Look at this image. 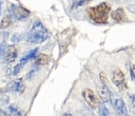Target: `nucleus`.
Listing matches in <instances>:
<instances>
[{
    "label": "nucleus",
    "instance_id": "nucleus-9",
    "mask_svg": "<svg viewBox=\"0 0 135 116\" xmlns=\"http://www.w3.org/2000/svg\"><path fill=\"white\" fill-rule=\"evenodd\" d=\"M111 17H112L113 20H115L116 22H119V23L120 22H124V21L128 20L127 16H126V13H124V11L122 8H117V9L113 11L112 14H111Z\"/></svg>",
    "mask_w": 135,
    "mask_h": 116
},
{
    "label": "nucleus",
    "instance_id": "nucleus-22",
    "mask_svg": "<svg viewBox=\"0 0 135 116\" xmlns=\"http://www.w3.org/2000/svg\"><path fill=\"white\" fill-rule=\"evenodd\" d=\"M130 98H131L132 107H133V109H134V112H135V96H134V95H130Z\"/></svg>",
    "mask_w": 135,
    "mask_h": 116
},
{
    "label": "nucleus",
    "instance_id": "nucleus-18",
    "mask_svg": "<svg viewBox=\"0 0 135 116\" xmlns=\"http://www.w3.org/2000/svg\"><path fill=\"white\" fill-rule=\"evenodd\" d=\"M22 67H23V66H22V65H20L19 63H18L17 65H15V67L13 69V75H17V74L22 70Z\"/></svg>",
    "mask_w": 135,
    "mask_h": 116
},
{
    "label": "nucleus",
    "instance_id": "nucleus-11",
    "mask_svg": "<svg viewBox=\"0 0 135 116\" xmlns=\"http://www.w3.org/2000/svg\"><path fill=\"white\" fill-rule=\"evenodd\" d=\"M37 52H38V49H34V50H31L30 52H27L23 57H21V59H20V61H19V64L22 65V66H24L25 63H27L31 59H33V58L36 57Z\"/></svg>",
    "mask_w": 135,
    "mask_h": 116
},
{
    "label": "nucleus",
    "instance_id": "nucleus-25",
    "mask_svg": "<svg viewBox=\"0 0 135 116\" xmlns=\"http://www.w3.org/2000/svg\"><path fill=\"white\" fill-rule=\"evenodd\" d=\"M62 116H74V115H72V114H70V113H65V114H63Z\"/></svg>",
    "mask_w": 135,
    "mask_h": 116
},
{
    "label": "nucleus",
    "instance_id": "nucleus-26",
    "mask_svg": "<svg viewBox=\"0 0 135 116\" xmlns=\"http://www.w3.org/2000/svg\"><path fill=\"white\" fill-rule=\"evenodd\" d=\"M0 13H1V2H0Z\"/></svg>",
    "mask_w": 135,
    "mask_h": 116
},
{
    "label": "nucleus",
    "instance_id": "nucleus-8",
    "mask_svg": "<svg viewBox=\"0 0 135 116\" xmlns=\"http://www.w3.org/2000/svg\"><path fill=\"white\" fill-rule=\"evenodd\" d=\"M7 89L9 91H14V92H17V93H22L24 90H25V84L24 82L22 81V79H18V80H15V81H12Z\"/></svg>",
    "mask_w": 135,
    "mask_h": 116
},
{
    "label": "nucleus",
    "instance_id": "nucleus-19",
    "mask_svg": "<svg viewBox=\"0 0 135 116\" xmlns=\"http://www.w3.org/2000/svg\"><path fill=\"white\" fill-rule=\"evenodd\" d=\"M99 77H100V80H101V83H103V84H105V85H107V83H108V78L105 77V75H104V73H100V75H99Z\"/></svg>",
    "mask_w": 135,
    "mask_h": 116
},
{
    "label": "nucleus",
    "instance_id": "nucleus-24",
    "mask_svg": "<svg viewBox=\"0 0 135 116\" xmlns=\"http://www.w3.org/2000/svg\"><path fill=\"white\" fill-rule=\"evenodd\" d=\"M7 114L4 112V111H2V110H0V116H6Z\"/></svg>",
    "mask_w": 135,
    "mask_h": 116
},
{
    "label": "nucleus",
    "instance_id": "nucleus-17",
    "mask_svg": "<svg viewBox=\"0 0 135 116\" xmlns=\"http://www.w3.org/2000/svg\"><path fill=\"white\" fill-rule=\"evenodd\" d=\"M100 114H101V116H110V112H109L108 108L104 105H102L100 108Z\"/></svg>",
    "mask_w": 135,
    "mask_h": 116
},
{
    "label": "nucleus",
    "instance_id": "nucleus-13",
    "mask_svg": "<svg viewBox=\"0 0 135 116\" xmlns=\"http://www.w3.org/2000/svg\"><path fill=\"white\" fill-rule=\"evenodd\" d=\"M8 111L11 113V116H25V114L20 109H18L16 105H9Z\"/></svg>",
    "mask_w": 135,
    "mask_h": 116
},
{
    "label": "nucleus",
    "instance_id": "nucleus-12",
    "mask_svg": "<svg viewBox=\"0 0 135 116\" xmlns=\"http://www.w3.org/2000/svg\"><path fill=\"white\" fill-rule=\"evenodd\" d=\"M50 61V57L45 54H39L35 57V64L36 65H45Z\"/></svg>",
    "mask_w": 135,
    "mask_h": 116
},
{
    "label": "nucleus",
    "instance_id": "nucleus-1",
    "mask_svg": "<svg viewBox=\"0 0 135 116\" xmlns=\"http://www.w3.org/2000/svg\"><path fill=\"white\" fill-rule=\"evenodd\" d=\"M111 6L107 2H101L96 6H92L88 8L89 17L98 24H105L108 23L109 15H110Z\"/></svg>",
    "mask_w": 135,
    "mask_h": 116
},
{
    "label": "nucleus",
    "instance_id": "nucleus-10",
    "mask_svg": "<svg viewBox=\"0 0 135 116\" xmlns=\"http://www.w3.org/2000/svg\"><path fill=\"white\" fill-rule=\"evenodd\" d=\"M18 55V51H17V47L15 45H8L7 49H6V61L7 62H13L16 57Z\"/></svg>",
    "mask_w": 135,
    "mask_h": 116
},
{
    "label": "nucleus",
    "instance_id": "nucleus-2",
    "mask_svg": "<svg viewBox=\"0 0 135 116\" xmlns=\"http://www.w3.org/2000/svg\"><path fill=\"white\" fill-rule=\"evenodd\" d=\"M47 38H49V31L40 21H36L33 24L26 37L27 42L33 44H40L44 42Z\"/></svg>",
    "mask_w": 135,
    "mask_h": 116
},
{
    "label": "nucleus",
    "instance_id": "nucleus-5",
    "mask_svg": "<svg viewBox=\"0 0 135 116\" xmlns=\"http://www.w3.org/2000/svg\"><path fill=\"white\" fill-rule=\"evenodd\" d=\"M82 96L83 98L85 99V101L88 102V104L93 108V109H96L98 105H99V100L98 98L96 97V95L93 93L92 90L90 89H84L83 92H82Z\"/></svg>",
    "mask_w": 135,
    "mask_h": 116
},
{
    "label": "nucleus",
    "instance_id": "nucleus-7",
    "mask_svg": "<svg viewBox=\"0 0 135 116\" xmlns=\"http://www.w3.org/2000/svg\"><path fill=\"white\" fill-rule=\"evenodd\" d=\"M97 93H98L99 98L101 99V101L109 102L111 100V93H110L109 88L105 84H103V83L97 84Z\"/></svg>",
    "mask_w": 135,
    "mask_h": 116
},
{
    "label": "nucleus",
    "instance_id": "nucleus-16",
    "mask_svg": "<svg viewBox=\"0 0 135 116\" xmlns=\"http://www.w3.org/2000/svg\"><path fill=\"white\" fill-rule=\"evenodd\" d=\"M6 43L5 42H2L0 44V57H4V55H6Z\"/></svg>",
    "mask_w": 135,
    "mask_h": 116
},
{
    "label": "nucleus",
    "instance_id": "nucleus-4",
    "mask_svg": "<svg viewBox=\"0 0 135 116\" xmlns=\"http://www.w3.org/2000/svg\"><path fill=\"white\" fill-rule=\"evenodd\" d=\"M11 12H12V16L17 20H23L30 16V12L21 5H12Z\"/></svg>",
    "mask_w": 135,
    "mask_h": 116
},
{
    "label": "nucleus",
    "instance_id": "nucleus-23",
    "mask_svg": "<svg viewBox=\"0 0 135 116\" xmlns=\"http://www.w3.org/2000/svg\"><path fill=\"white\" fill-rule=\"evenodd\" d=\"M20 39V35H14L12 38V41H19Z\"/></svg>",
    "mask_w": 135,
    "mask_h": 116
},
{
    "label": "nucleus",
    "instance_id": "nucleus-6",
    "mask_svg": "<svg viewBox=\"0 0 135 116\" xmlns=\"http://www.w3.org/2000/svg\"><path fill=\"white\" fill-rule=\"evenodd\" d=\"M113 107L119 116H128V109L124 101L121 98H115L113 100Z\"/></svg>",
    "mask_w": 135,
    "mask_h": 116
},
{
    "label": "nucleus",
    "instance_id": "nucleus-20",
    "mask_svg": "<svg viewBox=\"0 0 135 116\" xmlns=\"http://www.w3.org/2000/svg\"><path fill=\"white\" fill-rule=\"evenodd\" d=\"M130 72H131V76H132L133 80H135V65L134 64H132L130 66Z\"/></svg>",
    "mask_w": 135,
    "mask_h": 116
},
{
    "label": "nucleus",
    "instance_id": "nucleus-21",
    "mask_svg": "<svg viewBox=\"0 0 135 116\" xmlns=\"http://www.w3.org/2000/svg\"><path fill=\"white\" fill-rule=\"evenodd\" d=\"M128 9H129L131 13L135 14V3H133V4H130V5L128 6Z\"/></svg>",
    "mask_w": 135,
    "mask_h": 116
},
{
    "label": "nucleus",
    "instance_id": "nucleus-15",
    "mask_svg": "<svg viewBox=\"0 0 135 116\" xmlns=\"http://www.w3.org/2000/svg\"><path fill=\"white\" fill-rule=\"evenodd\" d=\"M12 24V18L9 16H5L3 17V19L1 20V23H0V28H6L8 27L9 25Z\"/></svg>",
    "mask_w": 135,
    "mask_h": 116
},
{
    "label": "nucleus",
    "instance_id": "nucleus-3",
    "mask_svg": "<svg viewBox=\"0 0 135 116\" xmlns=\"http://www.w3.org/2000/svg\"><path fill=\"white\" fill-rule=\"evenodd\" d=\"M112 82L120 90V91H124L128 85L126 82V76L123 74V72L120 69H115L112 73Z\"/></svg>",
    "mask_w": 135,
    "mask_h": 116
},
{
    "label": "nucleus",
    "instance_id": "nucleus-14",
    "mask_svg": "<svg viewBox=\"0 0 135 116\" xmlns=\"http://www.w3.org/2000/svg\"><path fill=\"white\" fill-rule=\"evenodd\" d=\"M92 0H73L72 2V8H77V7H80V6H83L88 3H90Z\"/></svg>",
    "mask_w": 135,
    "mask_h": 116
}]
</instances>
